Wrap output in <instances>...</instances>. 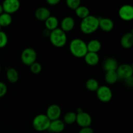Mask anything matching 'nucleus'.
Returning a JSON list of instances; mask_svg holds the SVG:
<instances>
[{"label": "nucleus", "instance_id": "obj_1", "mask_svg": "<svg viewBox=\"0 0 133 133\" xmlns=\"http://www.w3.org/2000/svg\"><path fill=\"white\" fill-rule=\"evenodd\" d=\"M98 28L99 18L94 15H89L84 19H82L80 23L81 31L87 35L93 33Z\"/></svg>", "mask_w": 133, "mask_h": 133}, {"label": "nucleus", "instance_id": "obj_18", "mask_svg": "<svg viewBox=\"0 0 133 133\" xmlns=\"http://www.w3.org/2000/svg\"><path fill=\"white\" fill-rule=\"evenodd\" d=\"M118 67V62L113 58H107L103 63V68L106 71H116Z\"/></svg>", "mask_w": 133, "mask_h": 133}, {"label": "nucleus", "instance_id": "obj_10", "mask_svg": "<svg viewBox=\"0 0 133 133\" xmlns=\"http://www.w3.org/2000/svg\"><path fill=\"white\" fill-rule=\"evenodd\" d=\"M121 19L124 21H131L133 18V7L132 5H123L119 8L118 12Z\"/></svg>", "mask_w": 133, "mask_h": 133}, {"label": "nucleus", "instance_id": "obj_34", "mask_svg": "<svg viewBox=\"0 0 133 133\" xmlns=\"http://www.w3.org/2000/svg\"><path fill=\"white\" fill-rule=\"evenodd\" d=\"M50 32L51 31H49V30H48L47 29H45L43 30L42 31V35L44 36H45V37H48V36H49V35H50Z\"/></svg>", "mask_w": 133, "mask_h": 133}, {"label": "nucleus", "instance_id": "obj_36", "mask_svg": "<svg viewBox=\"0 0 133 133\" xmlns=\"http://www.w3.org/2000/svg\"><path fill=\"white\" fill-rule=\"evenodd\" d=\"M0 72H1V66H0Z\"/></svg>", "mask_w": 133, "mask_h": 133}, {"label": "nucleus", "instance_id": "obj_19", "mask_svg": "<svg viewBox=\"0 0 133 133\" xmlns=\"http://www.w3.org/2000/svg\"><path fill=\"white\" fill-rule=\"evenodd\" d=\"M87 49L88 52H92V53H96L99 51L101 49V43L99 40L94 39L91 40L87 44Z\"/></svg>", "mask_w": 133, "mask_h": 133}, {"label": "nucleus", "instance_id": "obj_17", "mask_svg": "<svg viewBox=\"0 0 133 133\" xmlns=\"http://www.w3.org/2000/svg\"><path fill=\"white\" fill-rule=\"evenodd\" d=\"M84 61L89 66H96L99 62V57L96 53L88 52L84 57Z\"/></svg>", "mask_w": 133, "mask_h": 133}, {"label": "nucleus", "instance_id": "obj_21", "mask_svg": "<svg viewBox=\"0 0 133 133\" xmlns=\"http://www.w3.org/2000/svg\"><path fill=\"white\" fill-rule=\"evenodd\" d=\"M6 76L8 81L12 83H16L19 79V75L16 69L11 68L8 69L6 73Z\"/></svg>", "mask_w": 133, "mask_h": 133}, {"label": "nucleus", "instance_id": "obj_23", "mask_svg": "<svg viewBox=\"0 0 133 133\" xmlns=\"http://www.w3.org/2000/svg\"><path fill=\"white\" fill-rule=\"evenodd\" d=\"M12 22V17L11 14L6 12H3L0 14V26L1 27H7L10 25Z\"/></svg>", "mask_w": 133, "mask_h": 133}, {"label": "nucleus", "instance_id": "obj_29", "mask_svg": "<svg viewBox=\"0 0 133 133\" xmlns=\"http://www.w3.org/2000/svg\"><path fill=\"white\" fill-rule=\"evenodd\" d=\"M66 4L69 8L73 10H75L78 6L81 5L80 0H67Z\"/></svg>", "mask_w": 133, "mask_h": 133}, {"label": "nucleus", "instance_id": "obj_2", "mask_svg": "<svg viewBox=\"0 0 133 133\" xmlns=\"http://www.w3.org/2000/svg\"><path fill=\"white\" fill-rule=\"evenodd\" d=\"M70 51L71 54L77 58H82L88 53L87 43L81 38H74L70 44Z\"/></svg>", "mask_w": 133, "mask_h": 133}, {"label": "nucleus", "instance_id": "obj_32", "mask_svg": "<svg viewBox=\"0 0 133 133\" xmlns=\"http://www.w3.org/2000/svg\"><path fill=\"white\" fill-rule=\"evenodd\" d=\"M125 81L126 84H127V85L129 86V87H132V86L133 85L132 77H131L128 78V79H125Z\"/></svg>", "mask_w": 133, "mask_h": 133}, {"label": "nucleus", "instance_id": "obj_25", "mask_svg": "<svg viewBox=\"0 0 133 133\" xmlns=\"http://www.w3.org/2000/svg\"><path fill=\"white\" fill-rule=\"evenodd\" d=\"M99 87V83L96 79H94V78H90V79H88L86 82V87L87 89L92 92H95L97 91Z\"/></svg>", "mask_w": 133, "mask_h": 133}, {"label": "nucleus", "instance_id": "obj_28", "mask_svg": "<svg viewBox=\"0 0 133 133\" xmlns=\"http://www.w3.org/2000/svg\"><path fill=\"white\" fill-rule=\"evenodd\" d=\"M8 36L3 31H0V48L6 46L8 44Z\"/></svg>", "mask_w": 133, "mask_h": 133}, {"label": "nucleus", "instance_id": "obj_6", "mask_svg": "<svg viewBox=\"0 0 133 133\" xmlns=\"http://www.w3.org/2000/svg\"><path fill=\"white\" fill-rule=\"evenodd\" d=\"M96 93L97 98L103 103L109 102L112 98V92L108 86H99Z\"/></svg>", "mask_w": 133, "mask_h": 133}, {"label": "nucleus", "instance_id": "obj_30", "mask_svg": "<svg viewBox=\"0 0 133 133\" xmlns=\"http://www.w3.org/2000/svg\"><path fill=\"white\" fill-rule=\"evenodd\" d=\"M6 92H7V87L6 84L0 81V97H3L6 94Z\"/></svg>", "mask_w": 133, "mask_h": 133}, {"label": "nucleus", "instance_id": "obj_33", "mask_svg": "<svg viewBox=\"0 0 133 133\" xmlns=\"http://www.w3.org/2000/svg\"><path fill=\"white\" fill-rule=\"evenodd\" d=\"M48 3L51 5H56L60 2V0H48Z\"/></svg>", "mask_w": 133, "mask_h": 133}, {"label": "nucleus", "instance_id": "obj_5", "mask_svg": "<svg viewBox=\"0 0 133 133\" xmlns=\"http://www.w3.org/2000/svg\"><path fill=\"white\" fill-rule=\"evenodd\" d=\"M36 58H37V53L33 48H25L22 51L21 54L22 62L27 66H31L32 63L36 62Z\"/></svg>", "mask_w": 133, "mask_h": 133}, {"label": "nucleus", "instance_id": "obj_12", "mask_svg": "<svg viewBox=\"0 0 133 133\" xmlns=\"http://www.w3.org/2000/svg\"><path fill=\"white\" fill-rule=\"evenodd\" d=\"M114 27V22L108 18H99V28L105 32H110Z\"/></svg>", "mask_w": 133, "mask_h": 133}, {"label": "nucleus", "instance_id": "obj_8", "mask_svg": "<svg viewBox=\"0 0 133 133\" xmlns=\"http://www.w3.org/2000/svg\"><path fill=\"white\" fill-rule=\"evenodd\" d=\"M77 125L81 128L90 127L92 124V118L88 113L82 111L79 113H77L76 121Z\"/></svg>", "mask_w": 133, "mask_h": 133}, {"label": "nucleus", "instance_id": "obj_16", "mask_svg": "<svg viewBox=\"0 0 133 133\" xmlns=\"http://www.w3.org/2000/svg\"><path fill=\"white\" fill-rule=\"evenodd\" d=\"M121 45L125 49L131 48L133 45V34L132 32H129L124 34L121 38Z\"/></svg>", "mask_w": 133, "mask_h": 133}, {"label": "nucleus", "instance_id": "obj_11", "mask_svg": "<svg viewBox=\"0 0 133 133\" xmlns=\"http://www.w3.org/2000/svg\"><path fill=\"white\" fill-rule=\"evenodd\" d=\"M61 114H62V110L61 107L58 105L53 104L48 108L45 115L50 119V121H53L59 119Z\"/></svg>", "mask_w": 133, "mask_h": 133}, {"label": "nucleus", "instance_id": "obj_7", "mask_svg": "<svg viewBox=\"0 0 133 133\" xmlns=\"http://www.w3.org/2000/svg\"><path fill=\"white\" fill-rule=\"evenodd\" d=\"M116 73L118 74V77L124 79V80L131 77H132L133 74L132 65L128 64H123L120 66H118L116 70Z\"/></svg>", "mask_w": 133, "mask_h": 133}, {"label": "nucleus", "instance_id": "obj_3", "mask_svg": "<svg viewBox=\"0 0 133 133\" xmlns=\"http://www.w3.org/2000/svg\"><path fill=\"white\" fill-rule=\"evenodd\" d=\"M49 37L51 43L57 48H62L67 42L66 33L61 28H57L51 31Z\"/></svg>", "mask_w": 133, "mask_h": 133}, {"label": "nucleus", "instance_id": "obj_31", "mask_svg": "<svg viewBox=\"0 0 133 133\" xmlns=\"http://www.w3.org/2000/svg\"><path fill=\"white\" fill-rule=\"evenodd\" d=\"M79 133H94V131L91 127H84L81 128V129L79 131Z\"/></svg>", "mask_w": 133, "mask_h": 133}, {"label": "nucleus", "instance_id": "obj_14", "mask_svg": "<svg viewBox=\"0 0 133 133\" xmlns=\"http://www.w3.org/2000/svg\"><path fill=\"white\" fill-rule=\"evenodd\" d=\"M65 123L62 120L60 119L56 120L51 121L50 125L49 127V131L52 132L60 133L64 130Z\"/></svg>", "mask_w": 133, "mask_h": 133}, {"label": "nucleus", "instance_id": "obj_15", "mask_svg": "<svg viewBox=\"0 0 133 133\" xmlns=\"http://www.w3.org/2000/svg\"><path fill=\"white\" fill-rule=\"evenodd\" d=\"M50 16V10L45 6L38 8L35 11V17L39 21H45Z\"/></svg>", "mask_w": 133, "mask_h": 133}, {"label": "nucleus", "instance_id": "obj_35", "mask_svg": "<svg viewBox=\"0 0 133 133\" xmlns=\"http://www.w3.org/2000/svg\"><path fill=\"white\" fill-rule=\"evenodd\" d=\"M3 12V7H2V5L0 4V14H2Z\"/></svg>", "mask_w": 133, "mask_h": 133}, {"label": "nucleus", "instance_id": "obj_4", "mask_svg": "<svg viewBox=\"0 0 133 133\" xmlns=\"http://www.w3.org/2000/svg\"><path fill=\"white\" fill-rule=\"evenodd\" d=\"M51 121L45 114H40L34 118L32 120V127L38 132H43L49 129Z\"/></svg>", "mask_w": 133, "mask_h": 133}, {"label": "nucleus", "instance_id": "obj_37", "mask_svg": "<svg viewBox=\"0 0 133 133\" xmlns=\"http://www.w3.org/2000/svg\"><path fill=\"white\" fill-rule=\"evenodd\" d=\"M0 31H1V26H0Z\"/></svg>", "mask_w": 133, "mask_h": 133}, {"label": "nucleus", "instance_id": "obj_22", "mask_svg": "<svg viewBox=\"0 0 133 133\" xmlns=\"http://www.w3.org/2000/svg\"><path fill=\"white\" fill-rule=\"evenodd\" d=\"M119 77L118 76L116 71H106L105 75V80L106 83L109 84H113L117 82Z\"/></svg>", "mask_w": 133, "mask_h": 133}, {"label": "nucleus", "instance_id": "obj_13", "mask_svg": "<svg viewBox=\"0 0 133 133\" xmlns=\"http://www.w3.org/2000/svg\"><path fill=\"white\" fill-rule=\"evenodd\" d=\"M61 29L65 32L71 31L75 27V20L71 16H66L62 19L61 23Z\"/></svg>", "mask_w": 133, "mask_h": 133}, {"label": "nucleus", "instance_id": "obj_24", "mask_svg": "<svg viewBox=\"0 0 133 133\" xmlns=\"http://www.w3.org/2000/svg\"><path fill=\"white\" fill-rule=\"evenodd\" d=\"M75 14L79 18L84 19L90 15V10L88 7L84 5H80L75 10Z\"/></svg>", "mask_w": 133, "mask_h": 133}, {"label": "nucleus", "instance_id": "obj_20", "mask_svg": "<svg viewBox=\"0 0 133 133\" xmlns=\"http://www.w3.org/2000/svg\"><path fill=\"white\" fill-rule=\"evenodd\" d=\"M45 27L48 30L51 31L53 30L58 28V19L57 17L54 16H50L45 21Z\"/></svg>", "mask_w": 133, "mask_h": 133}, {"label": "nucleus", "instance_id": "obj_26", "mask_svg": "<svg viewBox=\"0 0 133 133\" xmlns=\"http://www.w3.org/2000/svg\"><path fill=\"white\" fill-rule=\"evenodd\" d=\"M76 116L77 114L75 112H67L65 114L64 116V123L68 125L73 124L76 121Z\"/></svg>", "mask_w": 133, "mask_h": 133}, {"label": "nucleus", "instance_id": "obj_9", "mask_svg": "<svg viewBox=\"0 0 133 133\" xmlns=\"http://www.w3.org/2000/svg\"><path fill=\"white\" fill-rule=\"evenodd\" d=\"M4 12L11 14L19 10L20 7V2L18 0H5L2 4Z\"/></svg>", "mask_w": 133, "mask_h": 133}, {"label": "nucleus", "instance_id": "obj_27", "mask_svg": "<svg viewBox=\"0 0 133 133\" xmlns=\"http://www.w3.org/2000/svg\"><path fill=\"white\" fill-rule=\"evenodd\" d=\"M30 66V70H31V72L34 74H38L41 72L42 69V65L40 64L39 62H35L34 63H32V64Z\"/></svg>", "mask_w": 133, "mask_h": 133}]
</instances>
